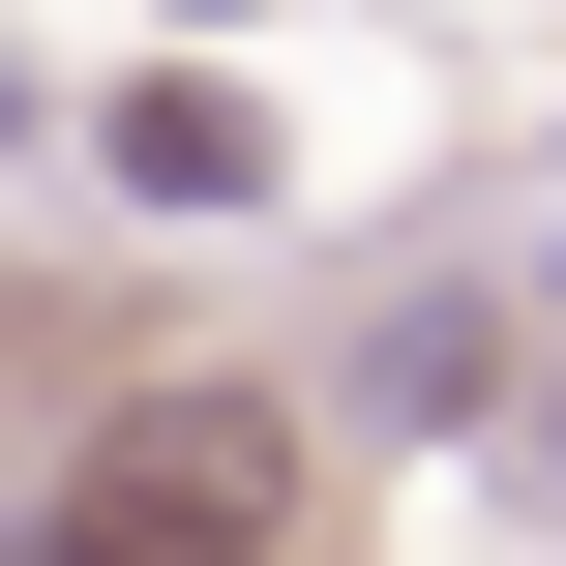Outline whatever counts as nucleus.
<instances>
[{
    "instance_id": "f257e3e1",
    "label": "nucleus",
    "mask_w": 566,
    "mask_h": 566,
    "mask_svg": "<svg viewBox=\"0 0 566 566\" xmlns=\"http://www.w3.org/2000/svg\"><path fill=\"white\" fill-rule=\"evenodd\" d=\"M269 537H298V418L269 388H119L30 478V566H269Z\"/></svg>"
},
{
    "instance_id": "39448f33",
    "label": "nucleus",
    "mask_w": 566,
    "mask_h": 566,
    "mask_svg": "<svg viewBox=\"0 0 566 566\" xmlns=\"http://www.w3.org/2000/svg\"><path fill=\"white\" fill-rule=\"evenodd\" d=\"M0 149H30V60H0Z\"/></svg>"
},
{
    "instance_id": "f03ea898",
    "label": "nucleus",
    "mask_w": 566,
    "mask_h": 566,
    "mask_svg": "<svg viewBox=\"0 0 566 566\" xmlns=\"http://www.w3.org/2000/svg\"><path fill=\"white\" fill-rule=\"evenodd\" d=\"M358 418H507V298H478V269H418V298L358 328Z\"/></svg>"
},
{
    "instance_id": "7ed1b4c3",
    "label": "nucleus",
    "mask_w": 566,
    "mask_h": 566,
    "mask_svg": "<svg viewBox=\"0 0 566 566\" xmlns=\"http://www.w3.org/2000/svg\"><path fill=\"white\" fill-rule=\"evenodd\" d=\"M119 179H149V209H239L269 119H239V90H119Z\"/></svg>"
},
{
    "instance_id": "20e7f679",
    "label": "nucleus",
    "mask_w": 566,
    "mask_h": 566,
    "mask_svg": "<svg viewBox=\"0 0 566 566\" xmlns=\"http://www.w3.org/2000/svg\"><path fill=\"white\" fill-rule=\"evenodd\" d=\"M537 478H566V358H537Z\"/></svg>"
}]
</instances>
